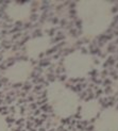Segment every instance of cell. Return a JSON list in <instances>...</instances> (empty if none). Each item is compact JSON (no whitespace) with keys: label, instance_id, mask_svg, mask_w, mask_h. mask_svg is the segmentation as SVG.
<instances>
[{"label":"cell","instance_id":"6da1fadb","mask_svg":"<svg viewBox=\"0 0 118 131\" xmlns=\"http://www.w3.org/2000/svg\"><path fill=\"white\" fill-rule=\"evenodd\" d=\"M47 98L56 115L65 117L75 112L76 97L61 82H53L48 86Z\"/></svg>","mask_w":118,"mask_h":131},{"label":"cell","instance_id":"7a4b0ae2","mask_svg":"<svg viewBox=\"0 0 118 131\" xmlns=\"http://www.w3.org/2000/svg\"><path fill=\"white\" fill-rule=\"evenodd\" d=\"M33 66L28 61L16 62L4 71V77L12 83H21L29 79L32 74Z\"/></svg>","mask_w":118,"mask_h":131},{"label":"cell","instance_id":"3957f363","mask_svg":"<svg viewBox=\"0 0 118 131\" xmlns=\"http://www.w3.org/2000/svg\"><path fill=\"white\" fill-rule=\"evenodd\" d=\"M6 15L11 19L16 21L27 20L31 15V5L30 3H17L12 2L6 6Z\"/></svg>","mask_w":118,"mask_h":131},{"label":"cell","instance_id":"277c9868","mask_svg":"<svg viewBox=\"0 0 118 131\" xmlns=\"http://www.w3.org/2000/svg\"><path fill=\"white\" fill-rule=\"evenodd\" d=\"M49 46H50V40L47 36L34 37L28 41V43L26 44V52H27V54L30 58L35 59L47 50Z\"/></svg>","mask_w":118,"mask_h":131},{"label":"cell","instance_id":"5b68a950","mask_svg":"<svg viewBox=\"0 0 118 131\" xmlns=\"http://www.w3.org/2000/svg\"><path fill=\"white\" fill-rule=\"evenodd\" d=\"M0 131H11L9 124L2 114H0Z\"/></svg>","mask_w":118,"mask_h":131}]
</instances>
